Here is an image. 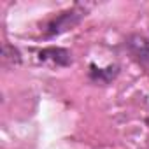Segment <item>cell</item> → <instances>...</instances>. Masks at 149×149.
Here are the masks:
<instances>
[{"label":"cell","instance_id":"3957f363","mask_svg":"<svg viewBox=\"0 0 149 149\" xmlns=\"http://www.w3.org/2000/svg\"><path fill=\"white\" fill-rule=\"evenodd\" d=\"M37 60L40 63H46V65H51V67H68L74 61L72 53L68 49L56 47V46H49V47H44V49L37 51Z\"/></svg>","mask_w":149,"mask_h":149},{"label":"cell","instance_id":"277c9868","mask_svg":"<svg viewBox=\"0 0 149 149\" xmlns=\"http://www.w3.org/2000/svg\"><path fill=\"white\" fill-rule=\"evenodd\" d=\"M118 74H119V67L118 65H109L105 68H100L95 63L90 65V79L93 83H97V84H109Z\"/></svg>","mask_w":149,"mask_h":149},{"label":"cell","instance_id":"6da1fadb","mask_svg":"<svg viewBox=\"0 0 149 149\" xmlns=\"http://www.w3.org/2000/svg\"><path fill=\"white\" fill-rule=\"evenodd\" d=\"M86 14H88V9H86L84 6L77 4V6H74V7H70V9H65V11L58 13L56 16H53V18L44 25L42 32H44V35L49 37V39H51V37H56V35H61V33L72 30L74 26H77V25L84 19Z\"/></svg>","mask_w":149,"mask_h":149},{"label":"cell","instance_id":"7a4b0ae2","mask_svg":"<svg viewBox=\"0 0 149 149\" xmlns=\"http://www.w3.org/2000/svg\"><path fill=\"white\" fill-rule=\"evenodd\" d=\"M125 47L139 65L149 68V37L147 35L132 33L125 40Z\"/></svg>","mask_w":149,"mask_h":149},{"label":"cell","instance_id":"5b68a950","mask_svg":"<svg viewBox=\"0 0 149 149\" xmlns=\"http://www.w3.org/2000/svg\"><path fill=\"white\" fill-rule=\"evenodd\" d=\"M2 63L6 67H16L21 63V53L18 51V47L11 46L9 42H4L2 46Z\"/></svg>","mask_w":149,"mask_h":149}]
</instances>
